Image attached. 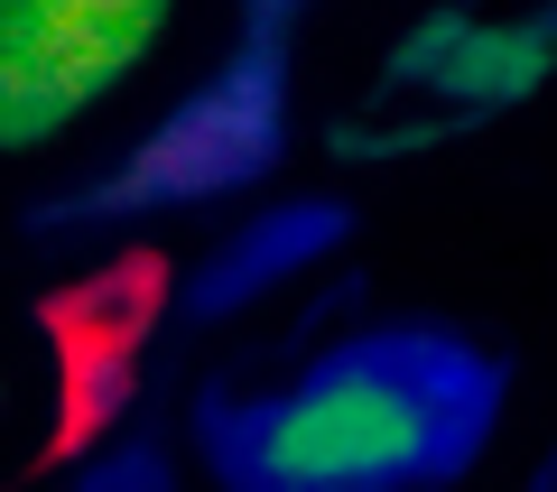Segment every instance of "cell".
Segmentation results:
<instances>
[{"label":"cell","instance_id":"cell-2","mask_svg":"<svg viewBox=\"0 0 557 492\" xmlns=\"http://www.w3.org/2000/svg\"><path fill=\"white\" fill-rule=\"evenodd\" d=\"M177 0H0V149L47 139L65 112L112 94Z\"/></svg>","mask_w":557,"mask_h":492},{"label":"cell","instance_id":"cell-4","mask_svg":"<svg viewBox=\"0 0 557 492\" xmlns=\"http://www.w3.org/2000/svg\"><path fill=\"white\" fill-rule=\"evenodd\" d=\"M159 260L131 251L112 270L75 279L38 307L47 344H57V436H47V465H65L75 446H94L121 418V391L139 372V344H149V316H159Z\"/></svg>","mask_w":557,"mask_h":492},{"label":"cell","instance_id":"cell-5","mask_svg":"<svg viewBox=\"0 0 557 492\" xmlns=\"http://www.w3.org/2000/svg\"><path fill=\"white\" fill-rule=\"evenodd\" d=\"M335 233H344L335 205H288V214H270L251 242H233V251L214 260V279L196 288V307L214 316V307H233V297H251V288H270V279H288L307 251H325Z\"/></svg>","mask_w":557,"mask_h":492},{"label":"cell","instance_id":"cell-1","mask_svg":"<svg viewBox=\"0 0 557 492\" xmlns=\"http://www.w3.org/2000/svg\"><path fill=\"white\" fill-rule=\"evenodd\" d=\"M502 372L456 335H372L251 418H223L233 483H446L493 428Z\"/></svg>","mask_w":557,"mask_h":492},{"label":"cell","instance_id":"cell-3","mask_svg":"<svg viewBox=\"0 0 557 492\" xmlns=\"http://www.w3.org/2000/svg\"><path fill=\"white\" fill-rule=\"evenodd\" d=\"M278 10H298V0H251V47H242V65L223 84H205L121 168L112 196H94V205H177V196H214V186H242V177L270 168V149H278Z\"/></svg>","mask_w":557,"mask_h":492}]
</instances>
